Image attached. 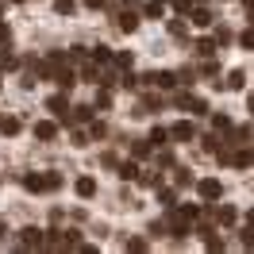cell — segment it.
<instances>
[{
  "label": "cell",
  "mask_w": 254,
  "mask_h": 254,
  "mask_svg": "<svg viewBox=\"0 0 254 254\" xmlns=\"http://www.w3.org/2000/svg\"><path fill=\"white\" fill-rule=\"evenodd\" d=\"M58 185H62L58 174H27L23 177V189H31V192H54Z\"/></svg>",
  "instance_id": "1"
},
{
  "label": "cell",
  "mask_w": 254,
  "mask_h": 254,
  "mask_svg": "<svg viewBox=\"0 0 254 254\" xmlns=\"http://www.w3.org/2000/svg\"><path fill=\"white\" fill-rule=\"evenodd\" d=\"M196 192H200V200L212 204V200H220V196H223V185L216 181V177H204V181H196Z\"/></svg>",
  "instance_id": "2"
},
{
  "label": "cell",
  "mask_w": 254,
  "mask_h": 254,
  "mask_svg": "<svg viewBox=\"0 0 254 254\" xmlns=\"http://www.w3.org/2000/svg\"><path fill=\"white\" fill-rule=\"evenodd\" d=\"M146 85H154V89H174V85H177V73H170V69H162V73H158V69H154V73H146Z\"/></svg>",
  "instance_id": "3"
},
{
  "label": "cell",
  "mask_w": 254,
  "mask_h": 254,
  "mask_svg": "<svg viewBox=\"0 0 254 254\" xmlns=\"http://www.w3.org/2000/svg\"><path fill=\"white\" fill-rule=\"evenodd\" d=\"M116 27H120V31H124V35H131V31H139V16H135V12H131V4H127L124 12H120V16H116Z\"/></svg>",
  "instance_id": "4"
},
{
  "label": "cell",
  "mask_w": 254,
  "mask_h": 254,
  "mask_svg": "<svg viewBox=\"0 0 254 254\" xmlns=\"http://www.w3.org/2000/svg\"><path fill=\"white\" fill-rule=\"evenodd\" d=\"M227 162H231L235 170H247V166H254V150H247V146L239 143L235 150H231V158H227Z\"/></svg>",
  "instance_id": "5"
},
{
  "label": "cell",
  "mask_w": 254,
  "mask_h": 254,
  "mask_svg": "<svg viewBox=\"0 0 254 254\" xmlns=\"http://www.w3.org/2000/svg\"><path fill=\"white\" fill-rule=\"evenodd\" d=\"M170 139H177V143H192V139H196V131H192L189 120H181V124L170 127Z\"/></svg>",
  "instance_id": "6"
},
{
  "label": "cell",
  "mask_w": 254,
  "mask_h": 254,
  "mask_svg": "<svg viewBox=\"0 0 254 254\" xmlns=\"http://www.w3.org/2000/svg\"><path fill=\"white\" fill-rule=\"evenodd\" d=\"M19 247H23V251L43 247V231H39V227H23V231H19Z\"/></svg>",
  "instance_id": "7"
},
{
  "label": "cell",
  "mask_w": 254,
  "mask_h": 254,
  "mask_svg": "<svg viewBox=\"0 0 254 254\" xmlns=\"http://www.w3.org/2000/svg\"><path fill=\"white\" fill-rule=\"evenodd\" d=\"M54 135H58V124H54V120H39V124H35V139H43V143H50Z\"/></svg>",
  "instance_id": "8"
},
{
  "label": "cell",
  "mask_w": 254,
  "mask_h": 254,
  "mask_svg": "<svg viewBox=\"0 0 254 254\" xmlns=\"http://www.w3.org/2000/svg\"><path fill=\"white\" fill-rule=\"evenodd\" d=\"M54 81H58V89H62V93H69V89H73V85H77V73H73V69H69V65H62V69H58V73H54Z\"/></svg>",
  "instance_id": "9"
},
{
  "label": "cell",
  "mask_w": 254,
  "mask_h": 254,
  "mask_svg": "<svg viewBox=\"0 0 254 254\" xmlns=\"http://www.w3.org/2000/svg\"><path fill=\"white\" fill-rule=\"evenodd\" d=\"M73 192H77L81 200H93V196H96V181H93V177H77Z\"/></svg>",
  "instance_id": "10"
},
{
  "label": "cell",
  "mask_w": 254,
  "mask_h": 254,
  "mask_svg": "<svg viewBox=\"0 0 254 254\" xmlns=\"http://www.w3.org/2000/svg\"><path fill=\"white\" fill-rule=\"evenodd\" d=\"M47 108L54 112V116H58L62 124H65V120H69V116H65V112H69V100H65L62 93H58V96H50V100H47Z\"/></svg>",
  "instance_id": "11"
},
{
  "label": "cell",
  "mask_w": 254,
  "mask_h": 254,
  "mask_svg": "<svg viewBox=\"0 0 254 254\" xmlns=\"http://www.w3.org/2000/svg\"><path fill=\"white\" fill-rule=\"evenodd\" d=\"M196 54H200V58H212V54H216V50H220V43H216V35H212V39H196Z\"/></svg>",
  "instance_id": "12"
},
{
  "label": "cell",
  "mask_w": 254,
  "mask_h": 254,
  "mask_svg": "<svg viewBox=\"0 0 254 254\" xmlns=\"http://www.w3.org/2000/svg\"><path fill=\"white\" fill-rule=\"evenodd\" d=\"M212 216H216V220H220V223H227V227H231V223L239 220V212H235V208H231V204H220V208H212Z\"/></svg>",
  "instance_id": "13"
},
{
  "label": "cell",
  "mask_w": 254,
  "mask_h": 254,
  "mask_svg": "<svg viewBox=\"0 0 254 254\" xmlns=\"http://www.w3.org/2000/svg\"><path fill=\"white\" fill-rule=\"evenodd\" d=\"M89 120H93V108L81 104V108H69V120H65V124H89Z\"/></svg>",
  "instance_id": "14"
},
{
  "label": "cell",
  "mask_w": 254,
  "mask_h": 254,
  "mask_svg": "<svg viewBox=\"0 0 254 254\" xmlns=\"http://www.w3.org/2000/svg\"><path fill=\"white\" fill-rule=\"evenodd\" d=\"M143 112H162V96H154V93H146L143 100H139V116Z\"/></svg>",
  "instance_id": "15"
},
{
  "label": "cell",
  "mask_w": 254,
  "mask_h": 254,
  "mask_svg": "<svg viewBox=\"0 0 254 254\" xmlns=\"http://www.w3.org/2000/svg\"><path fill=\"white\" fill-rule=\"evenodd\" d=\"M223 85H227L231 93H239V89L247 85V73H243V69H231V73H227V81H223Z\"/></svg>",
  "instance_id": "16"
},
{
  "label": "cell",
  "mask_w": 254,
  "mask_h": 254,
  "mask_svg": "<svg viewBox=\"0 0 254 254\" xmlns=\"http://www.w3.org/2000/svg\"><path fill=\"white\" fill-rule=\"evenodd\" d=\"M189 19L196 23V27H212V12H208V8H192Z\"/></svg>",
  "instance_id": "17"
},
{
  "label": "cell",
  "mask_w": 254,
  "mask_h": 254,
  "mask_svg": "<svg viewBox=\"0 0 254 254\" xmlns=\"http://www.w3.org/2000/svg\"><path fill=\"white\" fill-rule=\"evenodd\" d=\"M16 131H19L16 116H4V120H0V135H16Z\"/></svg>",
  "instance_id": "18"
},
{
  "label": "cell",
  "mask_w": 254,
  "mask_h": 254,
  "mask_svg": "<svg viewBox=\"0 0 254 254\" xmlns=\"http://www.w3.org/2000/svg\"><path fill=\"white\" fill-rule=\"evenodd\" d=\"M143 12H146L150 19H162V12H166V4H162V0H150V4H146Z\"/></svg>",
  "instance_id": "19"
},
{
  "label": "cell",
  "mask_w": 254,
  "mask_h": 254,
  "mask_svg": "<svg viewBox=\"0 0 254 254\" xmlns=\"http://www.w3.org/2000/svg\"><path fill=\"white\" fill-rule=\"evenodd\" d=\"M170 35H174V39H185V35H189L185 19H170Z\"/></svg>",
  "instance_id": "20"
},
{
  "label": "cell",
  "mask_w": 254,
  "mask_h": 254,
  "mask_svg": "<svg viewBox=\"0 0 254 254\" xmlns=\"http://www.w3.org/2000/svg\"><path fill=\"white\" fill-rule=\"evenodd\" d=\"M120 177H124V181H135V177H139V166H135V162H124V166H120Z\"/></svg>",
  "instance_id": "21"
},
{
  "label": "cell",
  "mask_w": 254,
  "mask_h": 254,
  "mask_svg": "<svg viewBox=\"0 0 254 254\" xmlns=\"http://www.w3.org/2000/svg\"><path fill=\"white\" fill-rule=\"evenodd\" d=\"M192 8H196V0H174V12H177V16H189Z\"/></svg>",
  "instance_id": "22"
},
{
  "label": "cell",
  "mask_w": 254,
  "mask_h": 254,
  "mask_svg": "<svg viewBox=\"0 0 254 254\" xmlns=\"http://www.w3.org/2000/svg\"><path fill=\"white\" fill-rule=\"evenodd\" d=\"M166 139H170L166 127H154V131H150V143H154V146H166Z\"/></svg>",
  "instance_id": "23"
},
{
  "label": "cell",
  "mask_w": 254,
  "mask_h": 254,
  "mask_svg": "<svg viewBox=\"0 0 254 254\" xmlns=\"http://www.w3.org/2000/svg\"><path fill=\"white\" fill-rule=\"evenodd\" d=\"M131 154H135V158H146V154H150V139H139V143L131 146Z\"/></svg>",
  "instance_id": "24"
},
{
  "label": "cell",
  "mask_w": 254,
  "mask_h": 254,
  "mask_svg": "<svg viewBox=\"0 0 254 254\" xmlns=\"http://www.w3.org/2000/svg\"><path fill=\"white\" fill-rule=\"evenodd\" d=\"M73 8H77V4H73V0H54V12H58V16H69V12H73Z\"/></svg>",
  "instance_id": "25"
},
{
  "label": "cell",
  "mask_w": 254,
  "mask_h": 254,
  "mask_svg": "<svg viewBox=\"0 0 254 254\" xmlns=\"http://www.w3.org/2000/svg\"><path fill=\"white\" fill-rule=\"evenodd\" d=\"M16 65H19L16 54H0V69H16Z\"/></svg>",
  "instance_id": "26"
},
{
  "label": "cell",
  "mask_w": 254,
  "mask_h": 254,
  "mask_svg": "<svg viewBox=\"0 0 254 254\" xmlns=\"http://www.w3.org/2000/svg\"><path fill=\"white\" fill-rule=\"evenodd\" d=\"M212 127H216V131H231V120H227V116H212Z\"/></svg>",
  "instance_id": "27"
},
{
  "label": "cell",
  "mask_w": 254,
  "mask_h": 254,
  "mask_svg": "<svg viewBox=\"0 0 254 254\" xmlns=\"http://www.w3.org/2000/svg\"><path fill=\"white\" fill-rule=\"evenodd\" d=\"M158 200H162V204H166V208H174L177 192H174V189H162V192H158Z\"/></svg>",
  "instance_id": "28"
},
{
  "label": "cell",
  "mask_w": 254,
  "mask_h": 254,
  "mask_svg": "<svg viewBox=\"0 0 254 254\" xmlns=\"http://www.w3.org/2000/svg\"><path fill=\"white\" fill-rule=\"evenodd\" d=\"M239 43H243V47H247V50H254V27H247V31L239 35Z\"/></svg>",
  "instance_id": "29"
},
{
  "label": "cell",
  "mask_w": 254,
  "mask_h": 254,
  "mask_svg": "<svg viewBox=\"0 0 254 254\" xmlns=\"http://www.w3.org/2000/svg\"><path fill=\"white\" fill-rule=\"evenodd\" d=\"M177 185H181V189H185V185H192V177H189V170H177V177H174Z\"/></svg>",
  "instance_id": "30"
},
{
  "label": "cell",
  "mask_w": 254,
  "mask_h": 254,
  "mask_svg": "<svg viewBox=\"0 0 254 254\" xmlns=\"http://www.w3.org/2000/svg\"><path fill=\"white\" fill-rule=\"evenodd\" d=\"M200 73H204V77H220V65H216V62H204V69H200Z\"/></svg>",
  "instance_id": "31"
},
{
  "label": "cell",
  "mask_w": 254,
  "mask_h": 254,
  "mask_svg": "<svg viewBox=\"0 0 254 254\" xmlns=\"http://www.w3.org/2000/svg\"><path fill=\"white\" fill-rule=\"evenodd\" d=\"M96 104H100V108H108V104H112V93H108V89H100V93H96Z\"/></svg>",
  "instance_id": "32"
},
{
  "label": "cell",
  "mask_w": 254,
  "mask_h": 254,
  "mask_svg": "<svg viewBox=\"0 0 254 254\" xmlns=\"http://www.w3.org/2000/svg\"><path fill=\"white\" fill-rule=\"evenodd\" d=\"M243 247H247V251H254V227H247V231H243Z\"/></svg>",
  "instance_id": "33"
},
{
  "label": "cell",
  "mask_w": 254,
  "mask_h": 254,
  "mask_svg": "<svg viewBox=\"0 0 254 254\" xmlns=\"http://www.w3.org/2000/svg\"><path fill=\"white\" fill-rule=\"evenodd\" d=\"M89 143V131H73V146H85Z\"/></svg>",
  "instance_id": "34"
},
{
  "label": "cell",
  "mask_w": 254,
  "mask_h": 254,
  "mask_svg": "<svg viewBox=\"0 0 254 254\" xmlns=\"http://www.w3.org/2000/svg\"><path fill=\"white\" fill-rule=\"evenodd\" d=\"M8 39H12V31H8V23H0V47H4Z\"/></svg>",
  "instance_id": "35"
},
{
  "label": "cell",
  "mask_w": 254,
  "mask_h": 254,
  "mask_svg": "<svg viewBox=\"0 0 254 254\" xmlns=\"http://www.w3.org/2000/svg\"><path fill=\"white\" fill-rule=\"evenodd\" d=\"M247 227H254V208H251V212H247Z\"/></svg>",
  "instance_id": "36"
},
{
  "label": "cell",
  "mask_w": 254,
  "mask_h": 254,
  "mask_svg": "<svg viewBox=\"0 0 254 254\" xmlns=\"http://www.w3.org/2000/svg\"><path fill=\"white\" fill-rule=\"evenodd\" d=\"M85 4H89V8H100V4H104V0H85Z\"/></svg>",
  "instance_id": "37"
},
{
  "label": "cell",
  "mask_w": 254,
  "mask_h": 254,
  "mask_svg": "<svg viewBox=\"0 0 254 254\" xmlns=\"http://www.w3.org/2000/svg\"><path fill=\"white\" fill-rule=\"evenodd\" d=\"M247 108H251V116H254V96H251V100H247Z\"/></svg>",
  "instance_id": "38"
},
{
  "label": "cell",
  "mask_w": 254,
  "mask_h": 254,
  "mask_svg": "<svg viewBox=\"0 0 254 254\" xmlns=\"http://www.w3.org/2000/svg\"><path fill=\"white\" fill-rule=\"evenodd\" d=\"M247 16H251V27H254V8H247Z\"/></svg>",
  "instance_id": "39"
},
{
  "label": "cell",
  "mask_w": 254,
  "mask_h": 254,
  "mask_svg": "<svg viewBox=\"0 0 254 254\" xmlns=\"http://www.w3.org/2000/svg\"><path fill=\"white\" fill-rule=\"evenodd\" d=\"M243 8H254V0H243Z\"/></svg>",
  "instance_id": "40"
},
{
  "label": "cell",
  "mask_w": 254,
  "mask_h": 254,
  "mask_svg": "<svg viewBox=\"0 0 254 254\" xmlns=\"http://www.w3.org/2000/svg\"><path fill=\"white\" fill-rule=\"evenodd\" d=\"M12 4H23V0H12Z\"/></svg>",
  "instance_id": "41"
}]
</instances>
